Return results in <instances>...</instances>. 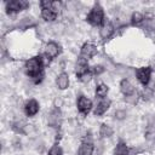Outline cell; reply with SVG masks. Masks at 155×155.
<instances>
[{"mask_svg": "<svg viewBox=\"0 0 155 155\" xmlns=\"http://www.w3.org/2000/svg\"><path fill=\"white\" fill-rule=\"evenodd\" d=\"M24 71L29 78H31L36 84H39L44 78V61L41 56L29 58L24 64Z\"/></svg>", "mask_w": 155, "mask_h": 155, "instance_id": "obj_1", "label": "cell"}, {"mask_svg": "<svg viewBox=\"0 0 155 155\" xmlns=\"http://www.w3.org/2000/svg\"><path fill=\"white\" fill-rule=\"evenodd\" d=\"M40 7H41V17L46 21V22H53L57 16H58V8L57 6L59 5L58 2L54 1H40L39 2Z\"/></svg>", "mask_w": 155, "mask_h": 155, "instance_id": "obj_2", "label": "cell"}, {"mask_svg": "<svg viewBox=\"0 0 155 155\" xmlns=\"http://www.w3.org/2000/svg\"><path fill=\"white\" fill-rule=\"evenodd\" d=\"M86 21L93 27H98V25L101 27L103 24V22L105 21L104 19V10H103V7L99 4H94V6L91 8L90 13L86 17Z\"/></svg>", "mask_w": 155, "mask_h": 155, "instance_id": "obj_3", "label": "cell"}, {"mask_svg": "<svg viewBox=\"0 0 155 155\" xmlns=\"http://www.w3.org/2000/svg\"><path fill=\"white\" fill-rule=\"evenodd\" d=\"M29 7V2L25 0H11L6 2V12L8 15L18 13Z\"/></svg>", "mask_w": 155, "mask_h": 155, "instance_id": "obj_4", "label": "cell"}, {"mask_svg": "<svg viewBox=\"0 0 155 155\" xmlns=\"http://www.w3.org/2000/svg\"><path fill=\"white\" fill-rule=\"evenodd\" d=\"M151 68L150 67H140L136 70V76L138 79V81L144 86L147 87L150 82V79H151Z\"/></svg>", "mask_w": 155, "mask_h": 155, "instance_id": "obj_5", "label": "cell"}, {"mask_svg": "<svg viewBox=\"0 0 155 155\" xmlns=\"http://www.w3.org/2000/svg\"><path fill=\"white\" fill-rule=\"evenodd\" d=\"M76 107H78L79 113L86 115V114H88V113L91 111L93 104H92V101H91L90 98H87V97L84 96V94H80V96L78 97V101H76Z\"/></svg>", "mask_w": 155, "mask_h": 155, "instance_id": "obj_6", "label": "cell"}, {"mask_svg": "<svg viewBox=\"0 0 155 155\" xmlns=\"http://www.w3.org/2000/svg\"><path fill=\"white\" fill-rule=\"evenodd\" d=\"M44 52H45L46 58H48V59H54V58L58 57L59 53H61V46H59L57 42H54V41H48V42L45 45Z\"/></svg>", "mask_w": 155, "mask_h": 155, "instance_id": "obj_7", "label": "cell"}, {"mask_svg": "<svg viewBox=\"0 0 155 155\" xmlns=\"http://www.w3.org/2000/svg\"><path fill=\"white\" fill-rule=\"evenodd\" d=\"M97 54V47L96 45L91 44V42H85L82 46H81V50H80V58H84L86 61L91 59L93 56Z\"/></svg>", "mask_w": 155, "mask_h": 155, "instance_id": "obj_8", "label": "cell"}, {"mask_svg": "<svg viewBox=\"0 0 155 155\" xmlns=\"http://www.w3.org/2000/svg\"><path fill=\"white\" fill-rule=\"evenodd\" d=\"M93 151H94V144L90 137L88 139L85 138L81 142V144L78 149V155H93Z\"/></svg>", "mask_w": 155, "mask_h": 155, "instance_id": "obj_9", "label": "cell"}, {"mask_svg": "<svg viewBox=\"0 0 155 155\" xmlns=\"http://www.w3.org/2000/svg\"><path fill=\"white\" fill-rule=\"evenodd\" d=\"M39 110H40V104H39V102L36 99H29V101L25 102L24 113H25L27 116H29V117L34 116V115H36L39 113Z\"/></svg>", "mask_w": 155, "mask_h": 155, "instance_id": "obj_10", "label": "cell"}, {"mask_svg": "<svg viewBox=\"0 0 155 155\" xmlns=\"http://www.w3.org/2000/svg\"><path fill=\"white\" fill-rule=\"evenodd\" d=\"M110 105H111V101L105 97V98L101 99V101L97 103V105L94 107L93 114H94L96 116H101V115H103L104 113H107V110L110 108Z\"/></svg>", "mask_w": 155, "mask_h": 155, "instance_id": "obj_11", "label": "cell"}, {"mask_svg": "<svg viewBox=\"0 0 155 155\" xmlns=\"http://www.w3.org/2000/svg\"><path fill=\"white\" fill-rule=\"evenodd\" d=\"M62 122V113L58 108H53L48 115V125L51 127H59Z\"/></svg>", "mask_w": 155, "mask_h": 155, "instance_id": "obj_12", "label": "cell"}, {"mask_svg": "<svg viewBox=\"0 0 155 155\" xmlns=\"http://www.w3.org/2000/svg\"><path fill=\"white\" fill-rule=\"evenodd\" d=\"M113 33H114V25L111 24V22L104 21L103 24L101 25V29H99V36L103 40H107L113 35Z\"/></svg>", "mask_w": 155, "mask_h": 155, "instance_id": "obj_13", "label": "cell"}, {"mask_svg": "<svg viewBox=\"0 0 155 155\" xmlns=\"http://www.w3.org/2000/svg\"><path fill=\"white\" fill-rule=\"evenodd\" d=\"M120 91L125 97L136 93V88H134V86L132 85V82L128 79H122L120 81Z\"/></svg>", "mask_w": 155, "mask_h": 155, "instance_id": "obj_14", "label": "cell"}, {"mask_svg": "<svg viewBox=\"0 0 155 155\" xmlns=\"http://www.w3.org/2000/svg\"><path fill=\"white\" fill-rule=\"evenodd\" d=\"M69 75H68V73H65V71H62L61 74H58V76H57V79H56V85H57V87H58V90H67L68 87H69Z\"/></svg>", "mask_w": 155, "mask_h": 155, "instance_id": "obj_15", "label": "cell"}, {"mask_svg": "<svg viewBox=\"0 0 155 155\" xmlns=\"http://www.w3.org/2000/svg\"><path fill=\"white\" fill-rule=\"evenodd\" d=\"M88 61H86V59H84V58H78V62H76V76L78 75H81L82 73H85V71H87V70H90V68H88V63H87Z\"/></svg>", "mask_w": 155, "mask_h": 155, "instance_id": "obj_16", "label": "cell"}, {"mask_svg": "<svg viewBox=\"0 0 155 155\" xmlns=\"http://www.w3.org/2000/svg\"><path fill=\"white\" fill-rule=\"evenodd\" d=\"M114 155H131V150L128 149V147L126 145L125 142L120 140L114 150Z\"/></svg>", "mask_w": 155, "mask_h": 155, "instance_id": "obj_17", "label": "cell"}, {"mask_svg": "<svg viewBox=\"0 0 155 155\" xmlns=\"http://www.w3.org/2000/svg\"><path fill=\"white\" fill-rule=\"evenodd\" d=\"M114 133V130L108 124H102L99 127V136L101 138H110Z\"/></svg>", "mask_w": 155, "mask_h": 155, "instance_id": "obj_18", "label": "cell"}, {"mask_svg": "<svg viewBox=\"0 0 155 155\" xmlns=\"http://www.w3.org/2000/svg\"><path fill=\"white\" fill-rule=\"evenodd\" d=\"M108 92H109V87H108L105 84H99V85H97V87H96V92H94V93H96V98L103 99V98L107 97Z\"/></svg>", "mask_w": 155, "mask_h": 155, "instance_id": "obj_19", "label": "cell"}, {"mask_svg": "<svg viewBox=\"0 0 155 155\" xmlns=\"http://www.w3.org/2000/svg\"><path fill=\"white\" fill-rule=\"evenodd\" d=\"M143 21H144V16H143L140 12L136 11V12L132 13V16H131V23H132L133 25H138V24H140Z\"/></svg>", "mask_w": 155, "mask_h": 155, "instance_id": "obj_20", "label": "cell"}, {"mask_svg": "<svg viewBox=\"0 0 155 155\" xmlns=\"http://www.w3.org/2000/svg\"><path fill=\"white\" fill-rule=\"evenodd\" d=\"M92 76H93V73L91 71V69L90 70H87V71H85V73H82L81 75H78V79L81 81V82H90L91 80H92Z\"/></svg>", "mask_w": 155, "mask_h": 155, "instance_id": "obj_21", "label": "cell"}, {"mask_svg": "<svg viewBox=\"0 0 155 155\" xmlns=\"http://www.w3.org/2000/svg\"><path fill=\"white\" fill-rule=\"evenodd\" d=\"M27 125L23 122V121H16L12 124V130L17 133H24V127Z\"/></svg>", "mask_w": 155, "mask_h": 155, "instance_id": "obj_22", "label": "cell"}, {"mask_svg": "<svg viewBox=\"0 0 155 155\" xmlns=\"http://www.w3.org/2000/svg\"><path fill=\"white\" fill-rule=\"evenodd\" d=\"M47 155H63V150H62V148H61L58 144H53V145L50 148Z\"/></svg>", "mask_w": 155, "mask_h": 155, "instance_id": "obj_23", "label": "cell"}, {"mask_svg": "<svg viewBox=\"0 0 155 155\" xmlns=\"http://www.w3.org/2000/svg\"><path fill=\"white\" fill-rule=\"evenodd\" d=\"M126 111L125 110H122V109H117L116 111H115V117L117 119V120H124L125 117H126Z\"/></svg>", "mask_w": 155, "mask_h": 155, "instance_id": "obj_24", "label": "cell"}, {"mask_svg": "<svg viewBox=\"0 0 155 155\" xmlns=\"http://www.w3.org/2000/svg\"><path fill=\"white\" fill-rule=\"evenodd\" d=\"M91 71L93 73V75H99V74H102L104 71V68L102 65H94V67H92Z\"/></svg>", "mask_w": 155, "mask_h": 155, "instance_id": "obj_25", "label": "cell"}, {"mask_svg": "<svg viewBox=\"0 0 155 155\" xmlns=\"http://www.w3.org/2000/svg\"><path fill=\"white\" fill-rule=\"evenodd\" d=\"M150 68H151V70H153V71L155 70V58L151 61V65H150Z\"/></svg>", "mask_w": 155, "mask_h": 155, "instance_id": "obj_26", "label": "cell"}]
</instances>
